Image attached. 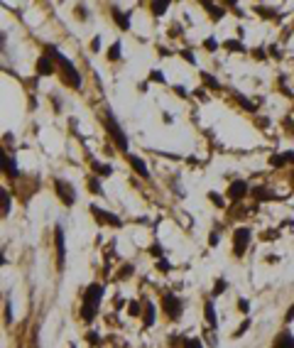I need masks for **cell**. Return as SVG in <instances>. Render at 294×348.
<instances>
[{
	"label": "cell",
	"instance_id": "obj_1",
	"mask_svg": "<svg viewBox=\"0 0 294 348\" xmlns=\"http://www.w3.org/2000/svg\"><path fill=\"white\" fill-rule=\"evenodd\" d=\"M103 294H106V287H103V285H98V282L89 285V290L84 292L81 319H84L86 324H91L93 319H96V314H98V307H101V299H103Z\"/></svg>",
	"mask_w": 294,
	"mask_h": 348
},
{
	"label": "cell",
	"instance_id": "obj_2",
	"mask_svg": "<svg viewBox=\"0 0 294 348\" xmlns=\"http://www.w3.org/2000/svg\"><path fill=\"white\" fill-rule=\"evenodd\" d=\"M44 54H49V56H52V59L56 61V64H59V66L64 69V79H66V84H71L74 89H81V74L76 72V66H74L71 61H69L66 56L61 54V52H59L56 47H47V52H44Z\"/></svg>",
	"mask_w": 294,
	"mask_h": 348
},
{
	"label": "cell",
	"instance_id": "obj_3",
	"mask_svg": "<svg viewBox=\"0 0 294 348\" xmlns=\"http://www.w3.org/2000/svg\"><path fill=\"white\" fill-rule=\"evenodd\" d=\"M103 123H106V128H108V132H110V137H113V143H115V147H118L120 152H125V155H128V147H130L128 135L123 132V128H120V123L115 120V115L110 113V108H106V115H103Z\"/></svg>",
	"mask_w": 294,
	"mask_h": 348
},
{
	"label": "cell",
	"instance_id": "obj_4",
	"mask_svg": "<svg viewBox=\"0 0 294 348\" xmlns=\"http://www.w3.org/2000/svg\"><path fill=\"white\" fill-rule=\"evenodd\" d=\"M250 236H253V231H250L248 226L236 228V233H233V253H236V257L245 255V250H248V245H250Z\"/></svg>",
	"mask_w": 294,
	"mask_h": 348
},
{
	"label": "cell",
	"instance_id": "obj_5",
	"mask_svg": "<svg viewBox=\"0 0 294 348\" xmlns=\"http://www.w3.org/2000/svg\"><path fill=\"white\" fill-rule=\"evenodd\" d=\"M162 309H165L167 319H172V321H177L184 312V302L177 297V294H165L162 297Z\"/></svg>",
	"mask_w": 294,
	"mask_h": 348
},
{
	"label": "cell",
	"instance_id": "obj_6",
	"mask_svg": "<svg viewBox=\"0 0 294 348\" xmlns=\"http://www.w3.org/2000/svg\"><path fill=\"white\" fill-rule=\"evenodd\" d=\"M54 186H56V196L61 199L64 206H71L76 201V191H74V186L69 182H64V179H54Z\"/></svg>",
	"mask_w": 294,
	"mask_h": 348
},
{
	"label": "cell",
	"instance_id": "obj_7",
	"mask_svg": "<svg viewBox=\"0 0 294 348\" xmlns=\"http://www.w3.org/2000/svg\"><path fill=\"white\" fill-rule=\"evenodd\" d=\"M54 245H56V270H64V262H66V245H64V231H61V226L54 228Z\"/></svg>",
	"mask_w": 294,
	"mask_h": 348
},
{
	"label": "cell",
	"instance_id": "obj_8",
	"mask_svg": "<svg viewBox=\"0 0 294 348\" xmlns=\"http://www.w3.org/2000/svg\"><path fill=\"white\" fill-rule=\"evenodd\" d=\"M89 208H91L93 216L98 219V223H110V226H115V228H120V226H123V221L118 219L115 214H110V211H103L101 206H96V203H93V206H89Z\"/></svg>",
	"mask_w": 294,
	"mask_h": 348
},
{
	"label": "cell",
	"instance_id": "obj_9",
	"mask_svg": "<svg viewBox=\"0 0 294 348\" xmlns=\"http://www.w3.org/2000/svg\"><path fill=\"white\" fill-rule=\"evenodd\" d=\"M248 191H250L248 182H245V179H236V182H231V186H228V199H231V201H240Z\"/></svg>",
	"mask_w": 294,
	"mask_h": 348
},
{
	"label": "cell",
	"instance_id": "obj_10",
	"mask_svg": "<svg viewBox=\"0 0 294 348\" xmlns=\"http://www.w3.org/2000/svg\"><path fill=\"white\" fill-rule=\"evenodd\" d=\"M56 72V61L49 54H42L37 59V74L39 76H52Z\"/></svg>",
	"mask_w": 294,
	"mask_h": 348
},
{
	"label": "cell",
	"instance_id": "obj_11",
	"mask_svg": "<svg viewBox=\"0 0 294 348\" xmlns=\"http://www.w3.org/2000/svg\"><path fill=\"white\" fill-rule=\"evenodd\" d=\"M128 162L132 165V169H135L142 179H150V169H147V165L140 160V157H137V155H128Z\"/></svg>",
	"mask_w": 294,
	"mask_h": 348
},
{
	"label": "cell",
	"instance_id": "obj_12",
	"mask_svg": "<svg viewBox=\"0 0 294 348\" xmlns=\"http://www.w3.org/2000/svg\"><path fill=\"white\" fill-rule=\"evenodd\" d=\"M203 316H206V321H208V326H211V329H218V316H216V307H213V302H211V299L203 304Z\"/></svg>",
	"mask_w": 294,
	"mask_h": 348
},
{
	"label": "cell",
	"instance_id": "obj_13",
	"mask_svg": "<svg viewBox=\"0 0 294 348\" xmlns=\"http://www.w3.org/2000/svg\"><path fill=\"white\" fill-rule=\"evenodd\" d=\"M275 348H294V336L292 331H279L275 338Z\"/></svg>",
	"mask_w": 294,
	"mask_h": 348
},
{
	"label": "cell",
	"instance_id": "obj_14",
	"mask_svg": "<svg viewBox=\"0 0 294 348\" xmlns=\"http://www.w3.org/2000/svg\"><path fill=\"white\" fill-rule=\"evenodd\" d=\"M110 15H113V20L118 22L120 30H130V15L128 13H123V10H118V8H110Z\"/></svg>",
	"mask_w": 294,
	"mask_h": 348
},
{
	"label": "cell",
	"instance_id": "obj_15",
	"mask_svg": "<svg viewBox=\"0 0 294 348\" xmlns=\"http://www.w3.org/2000/svg\"><path fill=\"white\" fill-rule=\"evenodd\" d=\"M3 167H5V174H8V177H13V179H15V177L20 174L18 162H15V157H13V155H5V160H3Z\"/></svg>",
	"mask_w": 294,
	"mask_h": 348
},
{
	"label": "cell",
	"instance_id": "obj_16",
	"mask_svg": "<svg viewBox=\"0 0 294 348\" xmlns=\"http://www.w3.org/2000/svg\"><path fill=\"white\" fill-rule=\"evenodd\" d=\"M142 324L147 329L155 326V304L152 302H145V309H142Z\"/></svg>",
	"mask_w": 294,
	"mask_h": 348
},
{
	"label": "cell",
	"instance_id": "obj_17",
	"mask_svg": "<svg viewBox=\"0 0 294 348\" xmlns=\"http://www.w3.org/2000/svg\"><path fill=\"white\" fill-rule=\"evenodd\" d=\"M150 10L155 18H162L167 10H169V0H157V3H150Z\"/></svg>",
	"mask_w": 294,
	"mask_h": 348
},
{
	"label": "cell",
	"instance_id": "obj_18",
	"mask_svg": "<svg viewBox=\"0 0 294 348\" xmlns=\"http://www.w3.org/2000/svg\"><path fill=\"white\" fill-rule=\"evenodd\" d=\"M0 201H3V216H10L13 201H10V194H8V189H0Z\"/></svg>",
	"mask_w": 294,
	"mask_h": 348
},
{
	"label": "cell",
	"instance_id": "obj_19",
	"mask_svg": "<svg viewBox=\"0 0 294 348\" xmlns=\"http://www.w3.org/2000/svg\"><path fill=\"white\" fill-rule=\"evenodd\" d=\"M91 167L96 169V174H98V177H110V174H113V167L103 165V162H96V160H93Z\"/></svg>",
	"mask_w": 294,
	"mask_h": 348
},
{
	"label": "cell",
	"instance_id": "obj_20",
	"mask_svg": "<svg viewBox=\"0 0 294 348\" xmlns=\"http://www.w3.org/2000/svg\"><path fill=\"white\" fill-rule=\"evenodd\" d=\"M253 196H255L257 201H262V199H275V194H272L267 186H255V189H253Z\"/></svg>",
	"mask_w": 294,
	"mask_h": 348
},
{
	"label": "cell",
	"instance_id": "obj_21",
	"mask_svg": "<svg viewBox=\"0 0 294 348\" xmlns=\"http://www.w3.org/2000/svg\"><path fill=\"white\" fill-rule=\"evenodd\" d=\"M203 8L211 13V18H213V20H220L223 15H226V10H223V8H218V5H213V3H203Z\"/></svg>",
	"mask_w": 294,
	"mask_h": 348
},
{
	"label": "cell",
	"instance_id": "obj_22",
	"mask_svg": "<svg viewBox=\"0 0 294 348\" xmlns=\"http://www.w3.org/2000/svg\"><path fill=\"white\" fill-rule=\"evenodd\" d=\"M223 47H226V49H231V52H245V44L238 42V39H226V42H223Z\"/></svg>",
	"mask_w": 294,
	"mask_h": 348
},
{
	"label": "cell",
	"instance_id": "obj_23",
	"mask_svg": "<svg viewBox=\"0 0 294 348\" xmlns=\"http://www.w3.org/2000/svg\"><path fill=\"white\" fill-rule=\"evenodd\" d=\"M108 59L110 61H118V59H120V42H113V44H110Z\"/></svg>",
	"mask_w": 294,
	"mask_h": 348
},
{
	"label": "cell",
	"instance_id": "obj_24",
	"mask_svg": "<svg viewBox=\"0 0 294 348\" xmlns=\"http://www.w3.org/2000/svg\"><path fill=\"white\" fill-rule=\"evenodd\" d=\"M86 184H89V191H91V194H98V196L103 194V189H101V182H98L96 177H91V179H89Z\"/></svg>",
	"mask_w": 294,
	"mask_h": 348
},
{
	"label": "cell",
	"instance_id": "obj_25",
	"mask_svg": "<svg viewBox=\"0 0 294 348\" xmlns=\"http://www.w3.org/2000/svg\"><path fill=\"white\" fill-rule=\"evenodd\" d=\"M226 290H228V282H226V280L220 277V280H216V287H213V297H218V294H223Z\"/></svg>",
	"mask_w": 294,
	"mask_h": 348
},
{
	"label": "cell",
	"instance_id": "obj_26",
	"mask_svg": "<svg viewBox=\"0 0 294 348\" xmlns=\"http://www.w3.org/2000/svg\"><path fill=\"white\" fill-rule=\"evenodd\" d=\"M201 79H203V84H208L211 89H220V84L216 81V79H213V76H211V74H206V72H203V74H201Z\"/></svg>",
	"mask_w": 294,
	"mask_h": 348
},
{
	"label": "cell",
	"instance_id": "obj_27",
	"mask_svg": "<svg viewBox=\"0 0 294 348\" xmlns=\"http://www.w3.org/2000/svg\"><path fill=\"white\" fill-rule=\"evenodd\" d=\"M270 165L272 167H284L287 165V160H284V155H272V157H270Z\"/></svg>",
	"mask_w": 294,
	"mask_h": 348
},
{
	"label": "cell",
	"instance_id": "obj_28",
	"mask_svg": "<svg viewBox=\"0 0 294 348\" xmlns=\"http://www.w3.org/2000/svg\"><path fill=\"white\" fill-rule=\"evenodd\" d=\"M184 348H203V346H201V341H199L196 336H191V338L184 341Z\"/></svg>",
	"mask_w": 294,
	"mask_h": 348
},
{
	"label": "cell",
	"instance_id": "obj_29",
	"mask_svg": "<svg viewBox=\"0 0 294 348\" xmlns=\"http://www.w3.org/2000/svg\"><path fill=\"white\" fill-rule=\"evenodd\" d=\"M150 81H157V84H165V74L160 72V69H152V74H150Z\"/></svg>",
	"mask_w": 294,
	"mask_h": 348
},
{
	"label": "cell",
	"instance_id": "obj_30",
	"mask_svg": "<svg viewBox=\"0 0 294 348\" xmlns=\"http://www.w3.org/2000/svg\"><path fill=\"white\" fill-rule=\"evenodd\" d=\"M157 270H160V272H169V270H172V262L165 260V257H162V260H157Z\"/></svg>",
	"mask_w": 294,
	"mask_h": 348
},
{
	"label": "cell",
	"instance_id": "obj_31",
	"mask_svg": "<svg viewBox=\"0 0 294 348\" xmlns=\"http://www.w3.org/2000/svg\"><path fill=\"white\" fill-rule=\"evenodd\" d=\"M132 272H135V265H123V270H120V280H125V277H132Z\"/></svg>",
	"mask_w": 294,
	"mask_h": 348
},
{
	"label": "cell",
	"instance_id": "obj_32",
	"mask_svg": "<svg viewBox=\"0 0 294 348\" xmlns=\"http://www.w3.org/2000/svg\"><path fill=\"white\" fill-rule=\"evenodd\" d=\"M150 253H152V255H155V257H160V260H162V255H165V250H162V245H160V243H152V248H150Z\"/></svg>",
	"mask_w": 294,
	"mask_h": 348
},
{
	"label": "cell",
	"instance_id": "obj_33",
	"mask_svg": "<svg viewBox=\"0 0 294 348\" xmlns=\"http://www.w3.org/2000/svg\"><path fill=\"white\" fill-rule=\"evenodd\" d=\"M203 47H206V49H211V52H216V49H218V42H216L213 37H208V39L203 42Z\"/></svg>",
	"mask_w": 294,
	"mask_h": 348
},
{
	"label": "cell",
	"instance_id": "obj_34",
	"mask_svg": "<svg viewBox=\"0 0 294 348\" xmlns=\"http://www.w3.org/2000/svg\"><path fill=\"white\" fill-rule=\"evenodd\" d=\"M238 312H243V314L250 312V302L248 299H238Z\"/></svg>",
	"mask_w": 294,
	"mask_h": 348
},
{
	"label": "cell",
	"instance_id": "obj_35",
	"mask_svg": "<svg viewBox=\"0 0 294 348\" xmlns=\"http://www.w3.org/2000/svg\"><path fill=\"white\" fill-rule=\"evenodd\" d=\"M250 329V321H248V319H245V321H243V324H240V329L236 331V333H233V336H236V338H238V336H243V333H245V331Z\"/></svg>",
	"mask_w": 294,
	"mask_h": 348
},
{
	"label": "cell",
	"instance_id": "obj_36",
	"mask_svg": "<svg viewBox=\"0 0 294 348\" xmlns=\"http://www.w3.org/2000/svg\"><path fill=\"white\" fill-rule=\"evenodd\" d=\"M257 13H260V15H267V18H272V15H275V10H272V8H262V5H257Z\"/></svg>",
	"mask_w": 294,
	"mask_h": 348
},
{
	"label": "cell",
	"instance_id": "obj_37",
	"mask_svg": "<svg viewBox=\"0 0 294 348\" xmlns=\"http://www.w3.org/2000/svg\"><path fill=\"white\" fill-rule=\"evenodd\" d=\"M130 314H132V316H140V304H137V302H130Z\"/></svg>",
	"mask_w": 294,
	"mask_h": 348
},
{
	"label": "cell",
	"instance_id": "obj_38",
	"mask_svg": "<svg viewBox=\"0 0 294 348\" xmlns=\"http://www.w3.org/2000/svg\"><path fill=\"white\" fill-rule=\"evenodd\" d=\"M182 56H184V59H186V61H189V64H196V56L191 54L189 49H184V52H182Z\"/></svg>",
	"mask_w": 294,
	"mask_h": 348
},
{
	"label": "cell",
	"instance_id": "obj_39",
	"mask_svg": "<svg viewBox=\"0 0 294 348\" xmlns=\"http://www.w3.org/2000/svg\"><path fill=\"white\" fill-rule=\"evenodd\" d=\"M208 199H211V201L216 203V206H218V208H223V199H220L218 194H208Z\"/></svg>",
	"mask_w": 294,
	"mask_h": 348
},
{
	"label": "cell",
	"instance_id": "obj_40",
	"mask_svg": "<svg viewBox=\"0 0 294 348\" xmlns=\"http://www.w3.org/2000/svg\"><path fill=\"white\" fill-rule=\"evenodd\" d=\"M91 49H93V52H101V37H93V42H91Z\"/></svg>",
	"mask_w": 294,
	"mask_h": 348
},
{
	"label": "cell",
	"instance_id": "obj_41",
	"mask_svg": "<svg viewBox=\"0 0 294 348\" xmlns=\"http://www.w3.org/2000/svg\"><path fill=\"white\" fill-rule=\"evenodd\" d=\"M282 155H284V160H287L289 165H294V152H289V150H284Z\"/></svg>",
	"mask_w": 294,
	"mask_h": 348
},
{
	"label": "cell",
	"instance_id": "obj_42",
	"mask_svg": "<svg viewBox=\"0 0 294 348\" xmlns=\"http://www.w3.org/2000/svg\"><path fill=\"white\" fill-rule=\"evenodd\" d=\"M292 319H294V304H292V307H289V312L284 314V321H287V324H289Z\"/></svg>",
	"mask_w": 294,
	"mask_h": 348
},
{
	"label": "cell",
	"instance_id": "obj_43",
	"mask_svg": "<svg viewBox=\"0 0 294 348\" xmlns=\"http://www.w3.org/2000/svg\"><path fill=\"white\" fill-rule=\"evenodd\" d=\"M174 91H177V96H182V98H186V91H184V86H174Z\"/></svg>",
	"mask_w": 294,
	"mask_h": 348
},
{
	"label": "cell",
	"instance_id": "obj_44",
	"mask_svg": "<svg viewBox=\"0 0 294 348\" xmlns=\"http://www.w3.org/2000/svg\"><path fill=\"white\" fill-rule=\"evenodd\" d=\"M208 243H211V245H218V233H213V236H211V240H208Z\"/></svg>",
	"mask_w": 294,
	"mask_h": 348
},
{
	"label": "cell",
	"instance_id": "obj_45",
	"mask_svg": "<svg viewBox=\"0 0 294 348\" xmlns=\"http://www.w3.org/2000/svg\"><path fill=\"white\" fill-rule=\"evenodd\" d=\"M292 186H294V177H292Z\"/></svg>",
	"mask_w": 294,
	"mask_h": 348
}]
</instances>
